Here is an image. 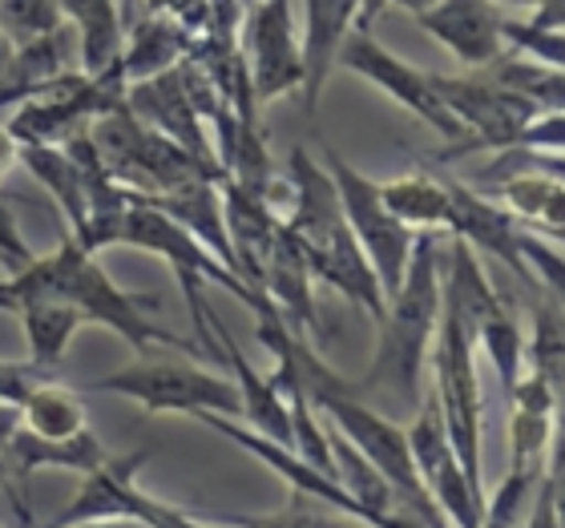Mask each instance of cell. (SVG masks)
<instances>
[{"mask_svg": "<svg viewBox=\"0 0 565 528\" xmlns=\"http://www.w3.org/2000/svg\"><path fill=\"white\" fill-rule=\"evenodd\" d=\"M126 109H130L146 130L162 133L166 141H174L178 150L190 153L199 165H206V170H214V174H223V165H218V158H214L211 138H206V130H202V118L194 114L186 89H182V82H178V65L174 69L158 73V77H150V82L126 85Z\"/></svg>", "mask_w": 565, "mask_h": 528, "instance_id": "12", "label": "cell"}, {"mask_svg": "<svg viewBox=\"0 0 565 528\" xmlns=\"http://www.w3.org/2000/svg\"><path fill=\"white\" fill-rule=\"evenodd\" d=\"M493 202L513 223L525 226V230L542 226L545 235L562 238V206H565L562 177H545V174L509 177V182L493 186Z\"/></svg>", "mask_w": 565, "mask_h": 528, "instance_id": "22", "label": "cell"}, {"mask_svg": "<svg viewBox=\"0 0 565 528\" xmlns=\"http://www.w3.org/2000/svg\"><path fill=\"white\" fill-rule=\"evenodd\" d=\"M287 165H291V177H287L291 194H287V211L279 214L282 230L291 235L295 250L303 255L311 279L328 282L331 291H340L348 303H355L380 323L384 319V291H380L360 243L348 230L340 194L331 186L328 170L303 146H295Z\"/></svg>", "mask_w": 565, "mask_h": 528, "instance_id": "1", "label": "cell"}, {"mask_svg": "<svg viewBox=\"0 0 565 528\" xmlns=\"http://www.w3.org/2000/svg\"><path fill=\"white\" fill-rule=\"evenodd\" d=\"M433 89L460 126V141L445 158L469 150H509L518 146L525 126H530L542 109L525 101V97L509 94L493 77H445L433 73Z\"/></svg>", "mask_w": 565, "mask_h": 528, "instance_id": "8", "label": "cell"}, {"mask_svg": "<svg viewBox=\"0 0 565 528\" xmlns=\"http://www.w3.org/2000/svg\"><path fill=\"white\" fill-rule=\"evenodd\" d=\"M211 331H214V340H218L223 364L235 371L231 384H235V391H238V416H247L250 432L255 435H263V440H271V444L291 452V411H287V399L279 396L271 376H263L259 367L238 352V343L231 340L226 323L214 315V311H211Z\"/></svg>", "mask_w": 565, "mask_h": 528, "instance_id": "15", "label": "cell"}, {"mask_svg": "<svg viewBox=\"0 0 565 528\" xmlns=\"http://www.w3.org/2000/svg\"><path fill=\"white\" fill-rule=\"evenodd\" d=\"M380 198H384L392 218L408 226L413 235L416 230H436V235L448 230L452 202H448V182H440V177L408 174L396 182H380Z\"/></svg>", "mask_w": 565, "mask_h": 528, "instance_id": "21", "label": "cell"}, {"mask_svg": "<svg viewBox=\"0 0 565 528\" xmlns=\"http://www.w3.org/2000/svg\"><path fill=\"white\" fill-rule=\"evenodd\" d=\"M501 36H505L509 53L518 49L525 61H537V65H545V69L562 73V65H565V36L562 33H550V29H537V24H530V21H513V17H505Z\"/></svg>", "mask_w": 565, "mask_h": 528, "instance_id": "29", "label": "cell"}, {"mask_svg": "<svg viewBox=\"0 0 565 528\" xmlns=\"http://www.w3.org/2000/svg\"><path fill=\"white\" fill-rule=\"evenodd\" d=\"M388 4H401V9H408L413 17H420V12H428L436 4V0H388Z\"/></svg>", "mask_w": 565, "mask_h": 528, "instance_id": "40", "label": "cell"}, {"mask_svg": "<svg viewBox=\"0 0 565 528\" xmlns=\"http://www.w3.org/2000/svg\"><path fill=\"white\" fill-rule=\"evenodd\" d=\"M525 528H562V476L557 472H545L542 488L533 496Z\"/></svg>", "mask_w": 565, "mask_h": 528, "instance_id": "32", "label": "cell"}, {"mask_svg": "<svg viewBox=\"0 0 565 528\" xmlns=\"http://www.w3.org/2000/svg\"><path fill=\"white\" fill-rule=\"evenodd\" d=\"M0 456H4L9 476H21V481H29L33 472H45V468H70L89 476V472L102 468L109 460L106 448L97 444V435L89 428L82 435H73V440H36V435L17 428L9 444L0 448Z\"/></svg>", "mask_w": 565, "mask_h": 528, "instance_id": "18", "label": "cell"}, {"mask_svg": "<svg viewBox=\"0 0 565 528\" xmlns=\"http://www.w3.org/2000/svg\"><path fill=\"white\" fill-rule=\"evenodd\" d=\"M65 17H61L57 0H0V36L12 49L33 45L41 36L57 33Z\"/></svg>", "mask_w": 565, "mask_h": 528, "instance_id": "28", "label": "cell"}, {"mask_svg": "<svg viewBox=\"0 0 565 528\" xmlns=\"http://www.w3.org/2000/svg\"><path fill=\"white\" fill-rule=\"evenodd\" d=\"M436 411L445 423L460 472L469 488L484 500L481 476V379H477V327L457 306L440 299V323L433 340Z\"/></svg>", "mask_w": 565, "mask_h": 528, "instance_id": "5", "label": "cell"}, {"mask_svg": "<svg viewBox=\"0 0 565 528\" xmlns=\"http://www.w3.org/2000/svg\"><path fill=\"white\" fill-rule=\"evenodd\" d=\"M562 138H565L562 114H537V118L525 126V133H521L518 146L537 150V153H557V158H562Z\"/></svg>", "mask_w": 565, "mask_h": 528, "instance_id": "33", "label": "cell"}, {"mask_svg": "<svg viewBox=\"0 0 565 528\" xmlns=\"http://www.w3.org/2000/svg\"><path fill=\"white\" fill-rule=\"evenodd\" d=\"M53 379V371L36 364H9V359H0V403H9V408H21L24 396L36 388V384H45Z\"/></svg>", "mask_w": 565, "mask_h": 528, "instance_id": "31", "label": "cell"}, {"mask_svg": "<svg viewBox=\"0 0 565 528\" xmlns=\"http://www.w3.org/2000/svg\"><path fill=\"white\" fill-rule=\"evenodd\" d=\"M388 0H364V9H360V21H355V33H372V21L380 17Z\"/></svg>", "mask_w": 565, "mask_h": 528, "instance_id": "37", "label": "cell"}, {"mask_svg": "<svg viewBox=\"0 0 565 528\" xmlns=\"http://www.w3.org/2000/svg\"><path fill=\"white\" fill-rule=\"evenodd\" d=\"M118 243L121 247L150 250V255H158V259H166L170 267H174L178 287H182V294H186L190 319H194V340H199V352L206 355L211 364H223V352H218V340H214V331H211L206 282L231 291L238 303H247L255 315H263V311L271 306L259 291H255V287H250V282H243L238 274H231L223 262L214 259L211 250L199 247L182 226L170 223V218H166L158 206H150L146 198H134V206L126 211L121 230H118Z\"/></svg>", "mask_w": 565, "mask_h": 528, "instance_id": "4", "label": "cell"}, {"mask_svg": "<svg viewBox=\"0 0 565 528\" xmlns=\"http://www.w3.org/2000/svg\"><path fill=\"white\" fill-rule=\"evenodd\" d=\"M24 279L53 291L57 299L77 311L82 323H102V327L118 331L121 340L146 352L150 343H166V347H178V352L202 355L199 343H186L162 331L158 323H150V311L158 306V294H130L121 291L118 282L109 279L106 270L97 267L94 255H85L70 235L61 238V247L49 255V259H33V267L21 270Z\"/></svg>", "mask_w": 565, "mask_h": 528, "instance_id": "3", "label": "cell"}, {"mask_svg": "<svg viewBox=\"0 0 565 528\" xmlns=\"http://www.w3.org/2000/svg\"><path fill=\"white\" fill-rule=\"evenodd\" d=\"M477 347L493 359L497 379H501V391L513 396L518 379L525 376V340H521V327H518V319L509 315V306L493 311V315L477 327Z\"/></svg>", "mask_w": 565, "mask_h": 528, "instance_id": "25", "label": "cell"}, {"mask_svg": "<svg viewBox=\"0 0 565 528\" xmlns=\"http://www.w3.org/2000/svg\"><path fill=\"white\" fill-rule=\"evenodd\" d=\"M323 170H328L331 186L340 194L348 230H352V238L360 243V250H364L367 267H372L380 291H384V306H388L392 294L401 291L404 267H408L416 235L388 214V206L380 198V182L360 174L343 153L328 150V165H323Z\"/></svg>", "mask_w": 565, "mask_h": 528, "instance_id": "6", "label": "cell"}, {"mask_svg": "<svg viewBox=\"0 0 565 528\" xmlns=\"http://www.w3.org/2000/svg\"><path fill=\"white\" fill-rule=\"evenodd\" d=\"M360 9L364 0H307V33L303 45H299V57H303V114L311 118L319 109V94L328 85V73L335 65V53H340L343 36L352 33L355 21H360Z\"/></svg>", "mask_w": 565, "mask_h": 528, "instance_id": "16", "label": "cell"}, {"mask_svg": "<svg viewBox=\"0 0 565 528\" xmlns=\"http://www.w3.org/2000/svg\"><path fill=\"white\" fill-rule=\"evenodd\" d=\"M70 528H146V525H138V520H130V517H109V520H82V525H70Z\"/></svg>", "mask_w": 565, "mask_h": 528, "instance_id": "38", "label": "cell"}, {"mask_svg": "<svg viewBox=\"0 0 565 528\" xmlns=\"http://www.w3.org/2000/svg\"><path fill=\"white\" fill-rule=\"evenodd\" d=\"M311 528H367V525H360V520H352V517H340V513H331V517L311 520Z\"/></svg>", "mask_w": 565, "mask_h": 528, "instance_id": "39", "label": "cell"}, {"mask_svg": "<svg viewBox=\"0 0 565 528\" xmlns=\"http://www.w3.org/2000/svg\"><path fill=\"white\" fill-rule=\"evenodd\" d=\"M33 250H29V243L21 238V230H17V214L9 211V202L0 198V267L12 274H21V270L33 267Z\"/></svg>", "mask_w": 565, "mask_h": 528, "instance_id": "30", "label": "cell"}, {"mask_svg": "<svg viewBox=\"0 0 565 528\" xmlns=\"http://www.w3.org/2000/svg\"><path fill=\"white\" fill-rule=\"evenodd\" d=\"M21 416V432L36 435V440H73V435L85 432V408L77 391L57 384V379H45L36 384L24 403L17 408Z\"/></svg>", "mask_w": 565, "mask_h": 528, "instance_id": "23", "label": "cell"}, {"mask_svg": "<svg viewBox=\"0 0 565 528\" xmlns=\"http://www.w3.org/2000/svg\"><path fill=\"white\" fill-rule=\"evenodd\" d=\"M61 17L77 24V45H82V77H106L118 69L121 57V12L118 0H57Z\"/></svg>", "mask_w": 565, "mask_h": 528, "instance_id": "19", "label": "cell"}, {"mask_svg": "<svg viewBox=\"0 0 565 528\" xmlns=\"http://www.w3.org/2000/svg\"><path fill=\"white\" fill-rule=\"evenodd\" d=\"M17 150H21V146H17V141H12V133L0 126V177H4L12 165H17Z\"/></svg>", "mask_w": 565, "mask_h": 528, "instance_id": "34", "label": "cell"}, {"mask_svg": "<svg viewBox=\"0 0 565 528\" xmlns=\"http://www.w3.org/2000/svg\"><path fill=\"white\" fill-rule=\"evenodd\" d=\"M17 428H21V416H17V408H9V403H0V448L9 444Z\"/></svg>", "mask_w": 565, "mask_h": 528, "instance_id": "35", "label": "cell"}, {"mask_svg": "<svg viewBox=\"0 0 565 528\" xmlns=\"http://www.w3.org/2000/svg\"><path fill=\"white\" fill-rule=\"evenodd\" d=\"M250 4H255V0H243V9H250Z\"/></svg>", "mask_w": 565, "mask_h": 528, "instance_id": "44", "label": "cell"}, {"mask_svg": "<svg viewBox=\"0 0 565 528\" xmlns=\"http://www.w3.org/2000/svg\"><path fill=\"white\" fill-rule=\"evenodd\" d=\"M530 376L545 379L554 391H562V367H565V331H562V299H545L533 315V340L525 343Z\"/></svg>", "mask_w": 565, "mask_h": 528, "instance_id": "26", "label": "cell"}, {"mask_svg": "<svg viewBox=\"0 0 565 528\" xmlns=\"http://www.w3.org/2000/svg\"><path fill=\"white\" fill-rule=\"evenodd\" d=\"M89 391L134 399L150 416L182 411V416H223L238 420V391L231 379L194 364H130L89 384Z\"/></svg>", "mask_w": 565, "mask_h": 528, "instance_id": "7", "label": "cell"}, {"mask_svg": "<svg viewBox=\"0 0 565 528\" xmlns=\"http://www.w3.org/2000/svg\"><path fill=\"white\" fill-rule=\"evenodd\" d=\"M0 311H9V287L0 282Z\"/></svg>", "mask_w": 565, "mask_h": 528, "instance_id": "42", "label": "cell"}, {"mask_svg": "<svg viewBox=\"0 0 565 528\" xmlns=\"http://www.w3.org/2000/svg\"><path fill=\"white\" fill-rule=\"evenodd\" d=\"M9 484V468H4V456H0V488Z\"/></svg>", "mask_w": 565, "mask_h": 528, "instance_id": "43", "label": "cell"}, {"mask_svg": "<svg viewBox=\"0 0 565 528\" xmlns=\"http://www.w3.org/2000/svg\"><path fill=\"white\" fill-rule=\"evenodd\" d=\"M17 162H24V170L53 194V202H57L65 223H70V238L82 243L85 226H89V198H85L82 165L65 153V146H21Z\"/></svg>", "mask_w": 565, "mask_h": 528, "instance_id": "20", "label": "cell"}, {"mask_svg": "<svg viewBox=\"0 0 565 528\" xmlns=\"http://www.w3.org/2000/svg\"><path fill=\"white\" fill-rule=\"evenodd\" d=\"M190 45H194V36L178 21H170V17H138L126 29V41H121V82L138 85L166 69H174L178 61L190 53Z\"/></svg>", "mask_w": 565, "mask_h": 528, "instance_id": "17", "label": "cell"}, {"mask_svg": "<svg viewBox=\"0 0 565 528\" xmlns=\"http://www.w3.org/2000/svg\"><path fill=\"white\" fill-rule=\"evenodd\" d=\"M545 468H509V476L497 484L493 500H484L481 528H525L533 508V496L542 488Z\"/></svg>", "mask_w": 565, "mask_h": 528, "instance_id": "27", "label": "cell"}, {"mask_svg": "<svg viewBox=\"0 0 565 528\" xmlns=\"http://www.w3.org/2000/svg\"><path fill=\"white\" fill-rule=\"evenodd\" d=\"M448 202H452L448 235L460 238V243H469L472 250H489V255L505 262L518 279H530V270L521 262V223H513L489 194H481V190H472V186H460V182H448Z\"/></svg>", "mask_w": 565, "mask_h": 528, "instance_id": "14", "label": "cell"}, {"mask_svg": "<svg viewBox=\"0 0 565 528\" xmlns=\"http://www.w3.org/2000/svg\"><path fill=\"white\" fill-rule=\"evenodd\" d=\"M440 323V235L436 230H416L413 255L404 267L401 291L392 294L380 319V347L367 376L352 384L355 396L364 391H401L413 408H420L424 391V359L436 340Z\"/></svg>", "mask_w": 565, "mask_h": 528, "instance_id": "2", "label": "cell"}, {"mask_svg": "<svg viewBox=\"0 0 565 528\" xmlns=\"http://www.w3.org/2000/svg\"><path fill=\"white\" fill-rule=\"evenodd\" d=\"M335 61H340L343 69L360 73V77L372 82L376 89H384V94H388L392 101H401L408 114L428 121L436 133H445L448 141H460V126L452 121V114H448L445 101H440L433 89V73H424V69H416V65H408V61L392 57L372 33H355L352 29V33L343 36Z\"/></svg>", "mask_w": 565, "mask_h": 528, "instance_id": "11", "label": "cell"}, {"mask_svg": "<svg viewBox=\"0 0 565 528\" xmlns=\"http://www.w3.org/2000/svg\"><path fill=\"white\" fill-rule=\"evenodd\" d=\"M493 4H509V9H537V4H542V0H493Z\"/></svg>", "mask_w": 565, "mask_h": 528, "instance_id": "41", "label": "cell"}, {"mask_svg": "<svg viewBox=\"0 0 565 528\" xmlns=\"http://www.w3.org/2000/svg\"><path fill=\"white\" fill-rule=\"evenodd\" d=\"M416 24L469 69H489L509 53L501 36L505 17L493 0H436L433 9L416 17Z\"/></svg>", "mask_w": 565, "mask_h": 528, "instance_id": "13", "label": "cell"}, {"mask_svg": "<svg viewBox=\"0 0 565 528\" xmlns=\"http://www.w3.org/2000/svg\"><path fill=\"white\" fill-rule=\"evenodd\" d=\"M243 65L255 106L303 89V57L295 36L291 0H255L243 17Z\"/></svg>", "mask_w": 565, "mask_h": 528, "instance_id": "9", "label": "cell"}, {"mask_svg": "<svg viewBox=\"0 0 565 528\" xmlns=\"http://www.w3.org/2000/svg\"><path fill=\"white\" fill-rule=\"evenodd\" d=\"M489 77H493L501 89H509V94L533 101L542 114H562L565 85H562V73L557 69H545V65H537V61H525V57L505 53L501 61L489 65Z\"/></svg>", "mask_w": 565, "mask_h": 528, "instance_id": "24", "label": "cell"}, {"mask_svg": "<svg viewBox=\"0 0 565 528\" xmlns=\"http://www.w3.org/2000/svg\"><path fill=\"white\" fill-rule=\"evenodd\" d=\"M404 435H408L416 481H420L424 496L433 500L436 513L445 517V525L448 528H481L484 500L469 488L457 456H452V444H448L445 423H440V411H436L433 396L420 399L413 428H404Z\"/></svg>", "mask_w": 565, "mask_h": 528, "instance_id": "10", "label": "cell"}, {"mask_svg": "<svg viewBox=\"0 0 565 528\" xmlns=\"http://www.w3.org/2000/svg\"><path fill=\"white\" fill-rule=\"evenodd\" d=\"M36 97L33 89H21V85H0V109H17L21 101Z\"/></svg>", "mask_w": 565, "mask_h": 528, "instance_id": "36", "label": "cell"}]
</instances>
